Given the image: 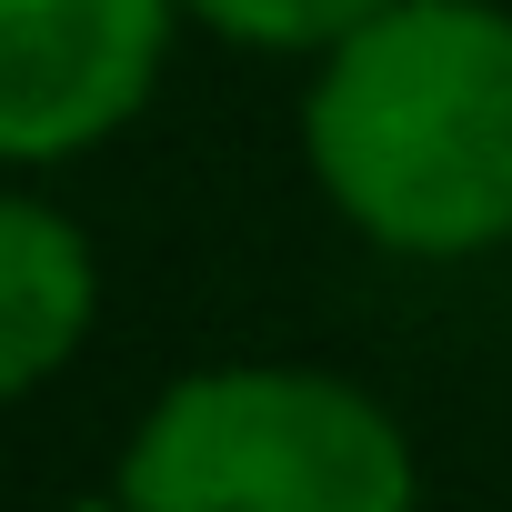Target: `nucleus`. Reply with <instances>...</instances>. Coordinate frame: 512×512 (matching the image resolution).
<instances>
[{
    "label": "nucleus",
    "instance_id": "f257e3e1",
    "mask_svg": "<svg viewBox=\"0 0 512 512\" xmlns=\"http://www.w3.org/2000/svg\"><path fill=\"white\" fill-rule=\"evenodd\" d=\"M302 151L322 201L402 262L512 241V11L392 0L322 51Z\"/></svg>",
    "mask_w": 512,
    "mask_h": 512
},
{
    "label": "nucleus",
    "instance_id": "f03ea898",
    "mask_svg": "<svg viewBox=\"0 0 512 512\" xmlns=\"http://www.w3.org/2000/svg\"><path fill=\"white\" fill-rule=\"evenodd\" d=\"M131 512H412L422 472L402 422L302 362H221L181 372L131 452H121Z\"/></svg>",
    "mask_w": 512,
    "mask_h": 512
},
{
    "label": "nucleus",
    "instance_id": "7ed1b4c3",
    "mask_svg": "<svg viewBox=\"0 0 512 512\" xmlns=\"http://www.w3.org/2000/svg\"><path fill=\"white\" fill-rule=\"evenodd\" d=\"M181 0H0V161L101 151L161 81Z\"/></svg>",
    "mask_w": 512,
    "mask_h": 512
},
{
    "label": "nucleus",
    "instance_id": "20e7f679",
    "mask_svg": "<svg viewBox=\"0 0 512 512\" xmlns=\"http://www.w3.org/2000/svg\"><path fill=\"white\" fill-rule=\"evenodd\" d=\"M101 312V272H91V241L31 201V191H0V402L41 392L81 332Z\"/></svg>",
    "mask_w": 512,
    "mask_h": 512
},
{
    "label": "nucleus",
    "instance_id": "39448f33",
    "mask_svg": "<svg viewBox=\"0 0 512 512\" xmlns=\"http://www.w3.org/2000/svg\"><path fill=\"white\" fill-rule=\"evenodd\" d=\"M181 11L241 51H332L362 21H382L392 0H181Z\"/></svg>",
    "mask_w": 512,
    "mask_h": 512
},
{
    "label": "nucleus",
    "instance_id": "423d86ee",
    "mask_svg": "<svg viewBox=\"0 0 512 512\" xmlns=\"http://www.w3.org/2000/svg\"><path fill=\"white\" fill-rule=\"evenodd\" d=\"M61 512H131V502H121V492H111V502H61Z\"/></svg>",
    "mask_w": 512,
    "mask_h": 512
}]
</instances>
